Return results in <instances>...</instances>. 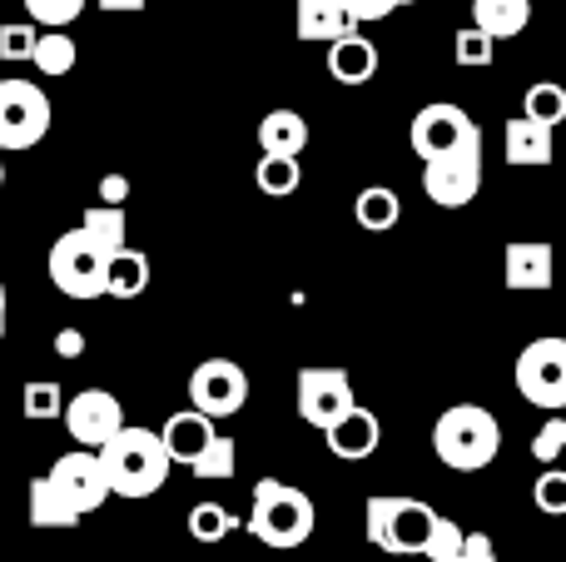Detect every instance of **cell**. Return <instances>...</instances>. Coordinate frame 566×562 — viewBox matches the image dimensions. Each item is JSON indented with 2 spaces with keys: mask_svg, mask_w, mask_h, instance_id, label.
<instances>
[{
  "mask_svg": "<svg viewBox=\"0 0 566 562\" xmlns=\"http://www.w3.org/2000/svg\"><path fill=\"white\" fill-rule=\"evenodd\" d=\"M562 454H566V418L552 414L547 424L537 428V438H532V458H537V464H557Z\"/></svg>",
  "mask_w": 566,
  "mask_h": 562,
  "instance_id": "cell-34",
  "label": "cell"
},
{
  "mask_svg": "<svg viewBox=\"0 0 566 562\" xmlns=\"http://www.w3.org/2000/svg\"><path fill=\"white\" fill-rule=\"evenodd\" d=\"M328 75L338 80V85H368V80L378 75V45H373L358 25H353L348 35L328 40Z\"/></svg>",
  "mask_w": 566,
  "mask_h": 562,
  "instance_id": "cell-16",
  "label": "cell"
},
{
  "mask_svg": "<svg viewBox=\"0 0 566 562\" xmlns=\"http://www.w3.org/2000/svg\"><path fill=\"white\" fill-rule=\"evenodd\" d=\"M80 10H85V0H25V15L40 30H65L70 20H80Z\"/></svg>",
  "mask_w": 566,
  "mask_h": 562,
  "instance_id": "cell-33",
  "label": "cell"
},
{
  "mask_svg": "<svg viewBox=\"0 0 566 562\" xmlns=\"http://www.w3.org/2000/svg\"><path fill=\"white\" fill-rule=\"evenodd\" d=\"M432 454L458 473H478L502 454V424L482 404H458L432 424Z\"/></svg>",
  "mask_w": 566,
  "mask_h": 562,
  "instance_id": "cell-3",
  "label": "cell"
},
{
  "mask_svg": "<svg viewBox=\"0 0 566 562\" xmlns=\"http://www.w3.org/2000/svg\"><path fill=\"white\" fill-rule=\"evenodd\" d=\"M30 60H35V70L40 75H70L75 70V60H80V45L65 35V30H40L35 35V45H30Z\"/></svg>",
  "mask_w": 566,
  "mask_h": 562,
  "instance_id": "cell-26",
  "label": "cell"
},
{
  "mask_svg": "<svg viewBox=\"0 0 566 562\" xmlns=\"http://www.w3.org/2000/svg\"><path fill=\"white\" fill-rule=\"evenodd\" d=\"M234 528H239V518L229 513L224 503H195L189 508V538H195V543H224Z\"/></svg>",
  "mask_w": 566,
  "mask_h": 562,
  "instance_id": "cell-29",
  "label": "cell"
},
{
  "mask_svg": "<svg viewBox=\"0 0 566 562\" xmlns=\"http://www.w3.org/2000/svg\"><path fill=\"white\" fill-rule=\"evenodd\" d=\"M99 205H129V179L125 175H105V179H99Z\"/></svg>",
  "mask_w": 566,
  "mask_h": 562,
  "instance_id": "cell-40",
  "label": "cell"
},
{
  "mask_svg": "<svg viewBox=\"0 0 566 562\" xmlns=\"http://www.w3.org/2000/svg\"><path fill=\"white\" fill-rule=\"evenodd\" d=\"M432 523H438V508L422 503V498H368V538L392 558H422Z\"/></svg>",
  "mask_w": 566,
  "mask_h": 562,
  "instance_id": "cell-4",
  "label": "cell"
},
{
  "mask_svg": "<svg viewBox=\"0 0 566 562\" xmlns=\"http://www.w3.org/2000/svg\"><path fill=\"white\" fill-rule=\"evenodd\" d=\"M55 354L60 358H80V354H85V334H80V329H60V334H55Z\"/></svg>",
  "mask_w": 566,
  "mask_h": 562,
  "instance_id": "cell-41",
  "label": "cell"
},
{
  "mask_svg": "<svg viewBox=\"0 0 566 562\" xmlns=\"http://www.w3.org/2000/svg\"><path fill=\"white\" fill-rule=\"evenodd\" d=\"M234 468H239V444H234V438H224V434H214L205 444V454L189 464V473H195L199 483H229V478H234Z\"/></svg>",
  "mask_w": 566,
  "mask_h": 562,
  "instance_id": "cell-27",
  "label": "cell"
},
{
  "mask_svg": "<svg viewBox=\"0 0 566 562\" xmlns=\"http://www.w3.org/2000/svg\"><path fill=\"white\" fill-rule=\"evenodd\" d=\"M254 185L264 189L269 199H289L293 189L303 185V169H298V159L293 155H264L259 159V169H254Z\"/></svg>",
  "mask_w": 566,
  "mask_h": 562,
  "instance_id": "cell-28",
  "label": "cell"
},
{
  "mask_svg": "<svg viewBox=\"0 0 566 562\" xmlns=\"http://www.w3.org/2000/svg\"><path fill=\"white\" fill-rule=\"evenodd\" d=\"M50 478L60 483V493L70 498V508H75L80 518L99 513V508L109 503V483H105V468H99L95 448H70V454H60Z\"/></svg>",
  "mask_w": 566,
  "mask_h": 562,
  "instance_id": "cell-12",
  "label": "cell"
},
{
  "mask_svg": "<svg viewBox=\"0 0 566 562\" xmlns=\"http://www.w3.org/2000/svg\"><path fill=\"white\" fill-rule=\"evenodd\" d=\"M502 155L507 165H547L552 159V125H537V119L517 115L502 129Z\"/></svg>",
  "mask_w": 566,
  "mask_h": 562,
  "instance_id": "cell-19",
  "label": "cell"
},
{
  "mask_svg": "<svg viewBox=\"0 0 566 562\" xmlns=\"http://www.w3.org/2000/svg\"><path fill=\"white\" fill-rule=\"evenodd\" d=\"M159 444H165L169 464H195L199 454H205V444L214 438V418H205L199 408H179V414L165 418V428H155Z\"/></svg>",
  "mask_w": 566,
  "mask_h": 562,
  "instance_id": "cell-17",
  "label": "cell"
},
{
  "mask_svg": "<svg viewBox=\"0 0 566 562\" xmlns=\"http://www.w3.org/2000/svg\"><path fill=\"white\" fill-rule=\"evenodd\" d=\"M0 185H6V159H0Z\"/></svg>",
  "mask_w": 566,
  "mask_h": 562,
  "instance_id": "cell-45",
  "label": "cell"
},
{
  "mask_svg": "<svg viewBox=\"0 0 566 562\" xmlns=\"http://www.w3.org/2000/svg\"><path fill=\"white\" fill-rule=\"evenodd\" d=\"M358 404L353 398V378L348 368H303L298 374V418L308 428H328L338 414H348V408Z\"/></svg>",
  "mask_w": 566,
  "mask_h": 562,
  "instance_id": "cell-11",
  "label": "cell"
},
{
  "mask_svg": "<svg viewBox=\"0 0 566 562\" xmlns=\"http://www.w3.org/2000/svg\"><path fill=\"white\" fill-rule=\"evenodd\" d=\"M50 135V95L30 80H0V155L35 149Z\"/></svg>",
  "mask_w": 566,
  "mask_h": 562,
  "instance_id": "cell-5",
  "label": "cell"
},
{
  "mask_svg": "<svg viewBox=\"0 0 566 562\" xmlns=\"http://www.w3.org/2000/svg\"><path fill=\"white\" fill-rule=\"evenodd\" d=\"M338 6L348 10V20H353V25H368V20H388L392 10H398V6H392V0H338Z\"/></svg>",
  "mask_w": 566,
  "mask_h": 562,
  "instance_id": "cell-39",
  "label": "cell"
},
{
  "mask_svg": "<svg viewBox=\"0 0 566 562\" xmlns=\"http://www.w3.org/2000/svg\"><path fill=\"white\" fill-rule=\"evenodd\" d=\"M249 404V374L234 358H205L189 374V408H199L205 418H234Z\"/></svg>",
  "mask_w": 566,
  "mask_h": 562,
  "instance_id": "cell-9",
  "label": "cell"
},
{
  "mask_svg": "<svg viewBox=\"0 0 566 562\" xmlns=\"http://www.w3.org/2000/svg\"><path fill=\"white\" fill-rule=\"evenodd\" d=\"M25 508H30V528H75L80 523V513L70 508V498L60 493V483L50 473L45 478H30Z\"/></svg>",
  "mask_w": 566,
  "mask_h": 562,
  "instance_id": "cell-22",
  "label": "cell"
},
{
  "mask_svg": "<svg viewBox=\"0 0 566 562\" xmlns=\"http://www.w3.org/2000/svg\"><path fill=\"white\" fill-rule=\"evenodd\" d=\"M532 20V0H472V25L492 40L522 35Z\"/></svg>",
  "mask_w": 566,
  "mask_h": 562,
  "instance_id": "cell-21",
  "label": "cell"
},
{
  "mask_svg": "<svg viewBox=\"0 0 566 562\" xmlns=\"http://www.w3.org/2000/svg\"><path fill=\"white\" fill-rule=\"evenodd\" d=\"M482 189V135H472L468 145L448 149V155L422 165V195L438 209H462L472 205Z\"/></svg>",
  "mask_w": 566,
  "mask_h": 562,
  "instance_id": "cell-7",
  "label": "cell"
},
{
  "mask_svg": "<svg viewBox=\"0 0 566 562\" xmlns=\"http://www.w3.org/2000/svg\"><path fill=\"white\" fill-rule=\"evenodd\" d=\"M149 289V259L139 249H119L105 259V299H139Z\"/></svg>",
  "mask_w": 566,
  "mask_h": 562,
  "instance_id": "cell-23",
  "label": "cell"
},
{
  "mask_svg": "<svg viewBox=\"0 0 566 562\" xmlns=\"http://www.w3.org/2000/svg\"><path fill=\"white\" fill-rule=\"evenodd\" d=\"M249 533L264 548L293 553L313 538V498L293 483H279V478H259L254 503H249Z\"/></svg>",
  "mask_w": 566,
  "mask_h": 562,
  "instance_id": "cell-2",
  "label": "cell"
},
{
  "mask_svg": "<svg viewBox=\"0 0 566 562\" xmlns=\"http://www.w3.org/2000/svg\"><path fill=\"white\" fill-rule=\"evenodd\" d=\"M392 6H418V0H392Z\"/></svg>",
  "mask_w": 566,
  "mask_h": 562,
  "instance_id": "cell-44",
  "label": "cell"
},
{
  "mask_svg": "<svg viewBox=\"0 0 566 562\" xmlns=\"http://www.w3.org/2000/svg\"><path fill=\"white\" fill-rule=\"evenodd\" d=\"M60 418H65L70 444H80V448H99L119 424H125L119 398L109 394V388H80V394L60 408Z\"/></svg>",
  "mask_w": 566,
  "mask_h": 562,
  "instance_id": "cell-13",
  "label": "cell"
},
{
  "mask_svg": "<svg viewBox=\"0 0 566 562\" xmlns=\"http://www.w3.org/2000/svg\"><path fill=\"white\" fill-rule=\"evenodd\" d=\"M80 229L95 239L105 259L119 254V249L129 244V215H125V205H90L85 219H80Z\"/></svg>",
  "mask_w": 566,
  "mask_h": 562,
  "instance_id": "cell-24",
  "label": "cell"
},
{
  "mask_svg": "<svg viewBox=\"0 0 566 562\" xmlns=\"http://www.w3.org/2000/svg\"><path fill=\"white\" fill-rule=\"evenodd\" d=\"M448 562H497V548L488 533H462V548Z\"/></svg>",
  "mask_w": 566,
  "mask_h": 562,
  "instance_id": "cell-38",
  "label": "cell"
},
{
  "mask_svg": "<svg viewBox=\"0 0 566 562\" xmlns=\"http://www.w3.org/2000/svg\"><path fill=\"white\" fill-rule=\"evenodd\" d=\"M293 30L298 40H313V45H328V40L348 35L353 20L338 0H293Z\"/></svg>",
  "mask_w": 566,
  "mask_h": 562,
  "instance_id": "cell-18",
  "label": "cell"
},
{
  "mask_svg": "<svg viewBox=\"0 0 566 562\" xmlns=\"http://www.w3.org/2000/svg\"><path fill=\"white\" fill-rule=\"evenodd\" d=\"M20 408H25L30 424H45V418H60L65 394H60L55 378H35V384H25V394H20Z\"/></svg>",
  "mask_w": 566,
  "mask_h": 562,
  "instance_id": "cell-31",
  "label": "cell"
},
{
  "mask_svg": "<svg viewBox=\"0 0 566 562\" xmlns=\"http://www.w3.org/2000/svg\"><path fill=\"white\" fill-rule=\"evenodd\" d=\"M452 55H458V65H468V70H488L492 55H497V40L482 35L478 25H468V30H458V40H452Z\"/></svg>",
  "mask_w": 566,
  "mask_h": 562,
  "instance_id": "cell-32",
  "label": "cell"
},
{
  "mask_svg": "<svg viewBox=\"0 0 566 562\" xmlns=\"http://www.w3.org/2000/svg\"><path fill=\"white\" fill-rule=\"evenodd\" d=\"M517 394L527 404L547 408V414H562L566 408V339L547 334L532 339L517 354Z\"/></svg>",
  "mask_w": 566,
  "mask_h": 562,
  "instance_id": "cell-8",
  "label": "cell"
},
{
  "mask_svg": "<svg viewBox=\"0 0 566 562\" xmlns=\"http://www.w3.org/2000/svg\"><path fill=\"white\" fill-rule=\"evenodd\" d=\"M50 284L65 299H105V254L85 229H65L50 244Z\"/></svg>",
  "mask_w": 566,
  "mask_h": 562,
  "instance_id": "cell-6",
  "label": "cell"
},
{
  "mask_svg": "<svg viewBox=\"0 0 566 562\" xmlns=\"http://www.w3.org/2000/svg\"><path fill=\"white\" fill-rule=\"evenodd\" d=\"M40 25L35 20H15V25H0V60H30Z\"/></svg>",
  "mask_w": 566,
  "mask_h": 562,
  "instance_id": "cell-36",
  "label": "cell"
},
{
  "mask_svg": "<svg viewBox=\"0 0 566 562\" xmlns=\"http://www.w3.org/2000/svg\"><path fill=\"white\" fill-rule=\"evenodd\" d=\"M458 548H462V528L452 523V518L438 513V523H432L428 543H422V558H428V562H448L452 553H458Z\"/></svg>",
  "mask_w": 566,
  "mask_h": 562,
  "instance_id": "cell-35",
  "label": "cell"
},
{
  "mask_svg": "<svg viewBox=\"0 0 566 562\" xmlns=\"http://www.w3.org/2000/svg\"><path fill=\"white\" fill-rule=\"evenodd\" d=\"M6 319H10V294H6V284H0V334H6Z\"/></svg>",
  "mask_w": 566,
  "mask_h": 562,
  "instance_id": "cell-43",
  "label": "cell"
},
{
  "mask_svg": "<svg viewBox=\"0 0 566 562\" xmlns=\"http://www.w3.org/2000/svg\"><path fill=\"white\" fill-rule=\"evenodd\" d=\"M522 115L537 119V125H552V129H557L562 119H566V90L552 85V80H537V85L522 95Z\"/></svg>",
  "mask_w": 566,
  "mask_h": 562,
  "instance_id": "cell-30",
  "label": "cell"
},
{
  "mask_svg": "<svg viewBox=\"0 0 566 562\" xmlns=\"http://www.w3.org/2000/svg\"><path fill=\"white\" fill-rule=\"evenodd\" d=\"M303 145H308V119L298 115V110H269L264 119H259V149L264 155H303Z\"/></svg>",
  "mask_w": 566,
  "mask_h": 562,
  "instance_id": "cell-20",
  "label": "cell"
},
{
  "mask_svg": "<svg viewBox=\"0 0 566 562\" xmlns=\"http://www.w3.org/2000/svg\"><path fill=\"white\" fill-rule=\"evenodd\" d=\"M99 10H115V15H135V10H145V0H99Z\"/></svg>",
  "mask_w": 566,
  "mask_h": 562,
  "instance_id": "cell-42",
  "label": "cell"
},
{
  "mask_svg": "<svg viewBox=\"0 0 566 562\" xmlns=\"http://www.w3.org/2000/svg\"><path fill=\"white\" fill-rule=\"evenodd\" d=\"M552 274H557V254H552V244H507V254H502V279H507V289H517V294H542V289H552Z\"/></svg>",
  "mask_w": 566,
  "mask_h": 562,
  "instance_id": "cell-15",
  "label": "cell"
},
{
  "mask_svg": "<svg viewBox=\"0 0 566 562\" xmlns=\"http://www.w3.org/2000/svg\"><path fill=\"white\" fill-rule=\"evenodd\" d=\"M472 135H482V129L472 125V115L462 105H452V100H432V105H422L408 125L412 155H418L422 165L438 159V155H448V149H458V145H468Z\"/></svg>",
  "mask_w": 566,
  "mask_h": 562,
  "instance_id": "cell-10",
  "label": "cell"
},
{
  "mask_svg": "<svg viewBox=\"0 0 566 562\" xmlns=\"http://www.w3.org/2000/svg\"><path fill=\"white\" fill-rule=\"evenodd\" d=\"M318 434L328 438V454L343 458V464H363V458H373V454H378V444H382L378 414H373V408H363V404H353L348 414H338L328 428H318Z\"/></svg>",
  "mask_w": 566,
  "mask_h": 562,
  "instance_id": "cell-14",
  "label": "cell"
},
{
  "mask_svg": "<svg viewBox=\"0 0 566 562\" xmlns=\"http://www.w3.org/2000/svg\"><path fill=\"white\" fill-rule=\"evenodd\" d=\"M398 215H402V199H398V189H388V185H368V189H358V199H353V219H358L368 235L392 229Z\"/></svg>",
  "mask_w": 566,
  "mask_h": 562,
  "instance_id": "cell-25",
  "label": "cell"
},
{
  "mask_svg": "<svg viewBox=\"0 0 566 562\" xmlns=\"http://www.w3.org/2000/svg\"><path fill=\"white\" fill-rule=\"evenodd\" d=\"M532 498H537L542 513H566V473L562 468H547V473L537 478V488H532Z\"/></svg>",
  "mask_w": 566,
  "mask_h": 562,
  "instance_id": "cell-37",
  "label": "cell"
},
{
  "mask_svg": "<svg viewBox=\"0 0 566 562\" xmlns=\"http://www.w3.org/2000/svg\"><path fill=\"white\" fill-rule=\"evenodd\" d=\"M95 454H99V468H105L109 498H155L169 478L165 444L145 424H119Z\"/></svg>",
  "mask_w": 566,
  "mask_h": 562,
  "instance_id": "cell-1",
  "label": "cell"
}]
</instances>
